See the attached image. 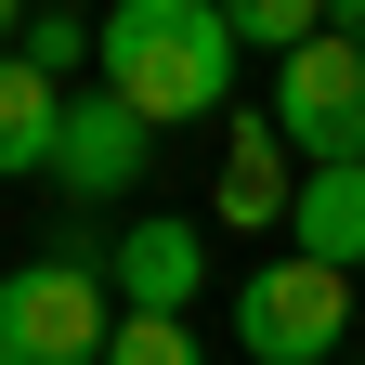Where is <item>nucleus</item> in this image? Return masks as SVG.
<instances>
[{"instance_id":"6","label":"nucleus","mask_w":365,"mask_h":365,"mask_svg":"<svg viewBox=\"0 0 365 365\" xmlns=\"http://www.w3.org/2000/svg\"><path fill=\"white\" fill-rule=\"evenodd\" d=\"M209 287V235L196 222H170V209H130V235H118V313H196Z\"/></svg>"},{"instance_id":"12","label":"nucleus","mask_w":365,"mask_h":365,"mask_svg":"<svg viewBox=\"0 0 365 365\" xmlns=\"http://www.w3.org/2000/svg\"><path fill=\"white\" fill-rule=\"evenodd\" d=\"M105 365H209V352H196V327H170V313H118Z\"/></svg>"},{"instance_id":"11","label":"nucleus","mask_w":365,"mask_h":365,"mask_svg":"<svg viewBox=\"0 0 365 365\" xmlns=\"http://www.w3.org/2000/svg\"><path fill=\"white\" fill-rule=\"evenodd\" d=\"M327 0H235V53H313Z\"/></svg>"},{"instance_id":"5","label":"nucleus","mask_w":365,"mask_h":365,"mask_svg":"<svg viewBox=\"0 0 365 365\" xmlns=\"http://www.w3.org/2000/svg\"><path fill=\"white\" fill-rule=\"evenodd\" d=\"M144 157H157V118H130L105 78H91V91H66V144H53V182H66L78 209H130Z\"/></svg>"},{"instance_id":"7","label":"nucleus","mask_w":365,"mask_h":365,"mask_svg":"<svg viewBox=\"0 0 365 365\" xmlns=\"http://www.w3.org/2000/svg\"><path fill=\"white\" fill-rule=\"evenodd\" d=\"M300 209V182H287V130H274L261 105L222 130V222H235V235H261V222H287Z\"/></svg>"},{"instance_id":"1","label":"nucleus","mask_w":365,"mask_h":365,"mask_svg":"<svg viewBox=\"0 0 365 365\" xmlns=\"http://www.w3.org/2000/svg\"><path fill=\"white\" fill-rule=\"evenodd\" d=\"M235 14H222V0H118L105 14V91L130 118H222L235 105Z\"/></svg>"},{"instance_id":"14","label":"nucleus","mask_w":365,"mask_h":365,"mask_svg":"<svg viewBox=\"0 0 365 365\" xmlns=\"http://www.w3.org/2000/svg\"><path fill=\"white\" fill-rule=\"evenodd\" d=\"M0 53H26V14H14V0H0Z\"/></svg>"},{"instance_id":"3","label":"nucleus","mask_w":365,"mask_h":365,"mask_svg":"<svg viewBox=\"0 0 365 365\" xmlns=\"http://www.w3.org/2000/svg\"><path fill=\"white\" fill-rule=\"evenodd\" d=\"M235 339H248V365H327L339 339H352V274H327V261H261L248 287H235Z\"/></svg>"},{"instance_id":"13","label":"nucleus","mask_w":365,"mask_h":365,"mask_svg":"<svg viewBox=\"0 0 365 365\" xmlns=\"http://www.w3.org/2000/svg\"><path fill=\"white\" fill-rule=\"evenodd\" d=\"M327 26H339V39H352V53H365V0H327Z\"/></svg>"},{"instance_id":"2","label":"nucleus","mask_w":365,"mask_h":365,"mask_svg":"<svg viewBox=\"0 0 365 365\" xmlns=\"http://www.w3.org/2000/svg\"><path fill=\"white\" fill-rule=\"evenodd\" d=\"M105 274L118 261L91 248V222H66L26 274H0V365H105V339H118Z\"/></svg>"},{"instance_id":"10","label":"nucleus","mask_w":365,"mask_h":365,"mask_svg":"<svg viewBox=\"0 0 365 365\" xmlns=\"http://www.w3.org/2000/svg\"><path fill=\"white\" fill-rule=\"evenodd\" d=\"M26 66L53 78V91H66V78H105V26H78V14H26Z\"/></svg>"},{"instance_id":"9","label":"nucleus","mask_w":365,"mask_h":365,"mask_svg":"<svg viewBox=\"0 0 365 365\" xmlns=\"http://www.w3.org/2000/svg\"><path fill=\"white\" fill-rule=\"evenodd\" d=\"M53 144H66V91L26 53H0V170H53Z\"/></svg>"},{"instance_id":"8","label":"nucleus","mask_w":365,"mask_h":365,"mask_svg":"<svg viewBox=\"0 0 365 365\" xmlns=\"http://www.w3.org/2000/svg\"><path fill=\"white\" fill-rule=\"evenodd\" d=\"M287 235H300V261L352 274V261H365V170H300V209H287Z\"/></svg>"},{"instance_id":"4","label":"nucleus","mask_w":365,"mask_h":365,"mask_svg":"<svg viewBox=\"0 0 365 365\" xmlns=\"http://www.w3.org/2000/svg\"><path fill=\"white\" fill-rule=\"evenodd\" d=\"M261 118L287 130V157H300V170H365V53L327 26L313 53L274 66V105H261Z\"/></svg>"},{"instance_id":"15","label":"nucleus","mask_w":365,"mask_h":365,"mask_svg":"<svg viewBox=\"0 0 365 365\" xmlns=\"http://www.w3.org/2000/svg\"><path fill=\"white\" fill-rule=\"evenodd\" d=\"M352 365H365V352H352Z\"/></svg>"}]
</instances>
